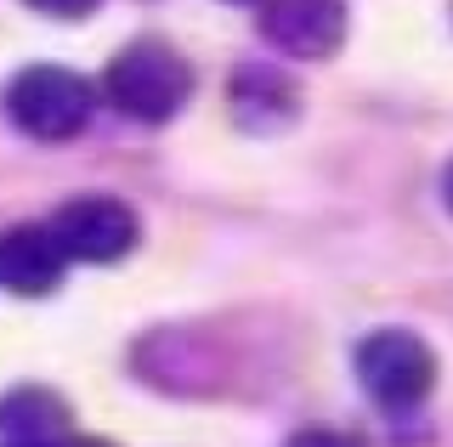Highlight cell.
<instances>
[{
    "mask_svg": "<svg viewBox=\"0 0 453 447\" xmlns=\"http://www.w3.org/2000/svg\"><path fill=\"white\" fill-rule=\"evenodd\" d=\"M103 96L136 125H165L193 96V63L165 40H136L103 68Z\"/></svg>",
    "mask_w": 453,
    "mask_h": 447,
    "instance_id": "1",
    "label": "cell"
},
{
    "mask_svg": "<svg viewBox=\"0 0 453 447\" xmlns=\"http://www.w3.org/2000/svg\"><path fill=\"white\" fill-rule=\"evenodd\" d=\"M96 114V86L63 63H35L12 74L6 86V119L35 142H68Z\"/></svg>",
    "mask_w": 453,
    "mask_h": 447,
    "instance_id": "2",
    "label": "cell"
},
{
    "mask_svg": "<svg viewBox=\"0 0 453 447\" xmlns=\"http://www.w3.org/2000/svg\"><path fill=\"white\" fill-rule=\"evenodd\" d=\"M357 380L386 413H414L436 390V352L414 329H374L357 345Z\"/></svg>",
    "mask_w": 453,
    "mask_h": 447,
    "instance_id": "3",
    "label": "cell"
},
{
    "mask_svg": "<svg viewBox=\"0 0 453 447\" xmlns=\"http://www.w3.org/2000/svg\"><path fill=\"white\" fill-rule=\"evenodd\" d=\"M57 244L68 249V261H85V267H113L136 249V209L125 199H108V193H85V199H68L51 216Z\"/></svg>",
    "mask_w": 453,
    "mask_h": 447,
    "instance_id": "4",
    "label": "cell"
},
{
    "mask_svg": "<svg viewBox=\"0 0 453 447\" xmlns=\"http://www.w3.org/2000/svg\"><path fill=\"white\" fill-rule=\"evenodd\" d=\"M261 40L283 57L323 63L346 46V0H261Z\"/></svg>",
    "mask_w": 453,
    "mask_h": 447,
    "instance_id": "5",
    "label": "cell"
},
{
    "mask_svg": "<svg viewBox=\"0 0 453 447\" xmlns=\"http://www.w3.org/2000/svg\"><path fill=\"white\" fill-rule=\"evenodd\" d=\"M63 267H68V249L57 244L51 221L46 227L23 221V227L0 232V284L12 295H51L63 284Z\"/></svg>",
    "mask_w": 453,
    "mask_h": 447,
    "instance_id": "6",
    "label": "cell"
},
{
    "mask_svg": "<svg viewBox=\"0 0 453 447\" xmlns=\"http://www.w3.org/2000/svg\"><path fill=\"white\" fill-rule=\"evenodd\" d=\"M233 119L250 136H278L301 119V86H295L283 68L250 63L233 74Z\"/></svg>",
    "mask_w": 453,
    "mask_h": 447,
    "instance_id": "7",
    "label": "cell"
},
{
    "mask_svg": "<svg viewBox=\"0 0 453 447\" xmlns=\"http://www.w3.org/2000/svg\"><path fill=\"white\" fill-rule=\"evenodd\" d=\"M68 402L46 385H18L0 397V442H63Z\"/></svg>",
    "mask_w": 453,
    "mask_h": 447,
    "instance_id": "8",
    "label": "cell"
},
{
    "mask_svg": "<svg viewBox=\"0 0 453 447\" xmlns=\"http://www.w3.org/2000/svg\"><path fill=\"white\" fill-rule=\"evenodd\" d=\"M28 6L46 11V18H68V23H74V18H91L103 0H28Z\"/></svg>",
    "mask_w": 453,
    "mask_h": 447,
    "instance_id": "9",
    "label": "cell"
},
{
    "mask_svg": "<svg viewBox=\"0 0 453 447\" xmlns=\"http://www.w3.org/2000/svg\"><path fill=\"white\" fill-rule=\"evenodd\" d=\"M283 447H357V442L340 436V430H301V436H289Z\"/></svg>",
    "mask_w": 453,
    "mask_h": 447,
    "instance_id": "10",
    "label": "cell"
},
{
    "mask_svg": "<svg viewBox=\"0 0 453 447\" xmlns=\"http://www.w3.org/2000/svg\"><path fill=\"white\" fill-rule=\"evenodd\" d=\"M63 447H113V442H103V436H68Z\"/></svg>",
    "mask_w": 453,
    "mask_h": 447,
    "instance_id": "11",
    "label": "cell"
},
{
    "mask_svg": "<svg viewBox=\"0 0 453 447\" xmlns=\"http://www.w3.org/2000/svg\"><path fill=\"white\" fill-rule=\"evenodd\" d=\"M68 442V436H63ZM63 442H0V447H63Z\"/></svg>",
    "mask_w": 453,
    "mask_h": 447,
    "instance_id": "12",
    "label": "cell"
},
{
    "mask_svg": "<svg viewBox=\"0 0 453 447\" xmlns=\"http://www.w3.org/2000/svg\"><path fill=\"white\" fill-rule=\"evenodd\" d=\"M442 199H448V209H453V164H448V176H442Z\"/></svg>",
    "mask_w": 453,
    "mask_h": 447,
    "instance_id": "13",
    "label": "cell"
}]
</instances>
